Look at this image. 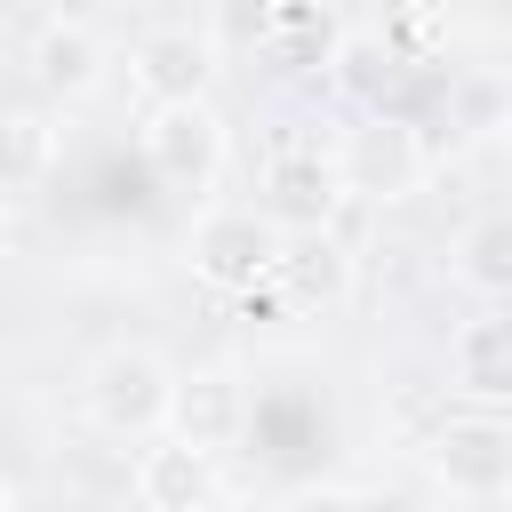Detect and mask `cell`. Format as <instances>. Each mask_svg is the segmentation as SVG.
Here are the masks:
<instances>
[{
    "label": "cell",
    "instance_id": "cell-10",
    "mask_svg": "<svg viewBox=\"0 0 512 512\" xmlns=\"http://www.w3.org/2000/svg\"><path fill=\"white\" fill-rule=\"evenodd\" d=\"M224 504V464L192 440H152L136 448V512H216Z\"/></svg>",
    "mask_w": 512,
    "mask_h": 512
},
{
    "label": "cell",
    "instance_id": "cell-2",
    "mask_svg": "<svg viewBox=\"0 0 512 512\" xmlns=\"http://www.w3.org/2000/svg\"><path fill=\"white\" fill-rule=\"evenodd\" d=\"M280 256H288V232H280L256 200H208V208H192V224H184V264H192V280L216 288V296H256V288H272V280H280Z\"/></svg>",
    "mask_w": 512,
    "mask_h": 512
},
{
    "label": "cell",
    "instance_id": "cell-14",
    "mask_svg": "<svg viewBox=\"0 0 512 512\" xmlns=\"http://www.w3.org/2000/svg\"><path fill=\"white\" fill-rule=\"evenodd\" d=\"M56 152H64V128H56L48 104H8V112H0V184H8L16 200H32V192L48 184Z\"/></svg>",
    "mask_w": 512,
    "mask_h": 512
},
{
    "label": "cell",
    "instance_id": "cell-4",
    "mask_svg": "<svg viewBox=\"0 0 512 512\" xmlns=\"http://www.w3.org/2000/svg\"><path fill=\"white\" fill-rule=\"evenodd\" d=\"M336 168H344V192L368 200V208H392V200H416L424 176H432V144L408 112H384L368 104L352 128H336Z\"/></svg>",
    "mask_w": 512,
    "mask_h": 512
},
{
    "label": "cell",
    "instance_id": "cell-6",
    "mask_svg": "<svg viewBox=\"0 0 512 512\" xmlns=\"http://www.w3.org/2000/svg\"><path fill=\"white\" fill-rule=\"evenodd\" d=\"M424 472L456 504H504L512 496V416H480V408L448 416L424 440Z\"/></svg>",
    "mask_w": 512,
    "mask_h": 512
},
{
    "label": "cell",
    "instance_id": "cell-1",
    "mask_svg": "<svg viewBox=\"0 0 512 512\" xmlns=\"http://www.w3.org/2000/svg\"><path fill=\"white\" fill-rule=\"evenodd\" d=\"M176 368L152 352V344H104L88 368H80V416L104 432V440H128V448H152L176 432Z\"/></svg>",
    "mask_w": 512,
    "mask_h": 512
},
{
    "label": "cell",
    "instance_id": "cell-11",
    "mask_svg": "<svg viewBox=\"0 0 512 512\" xmlns=\"http://www.w3.org/2000/svg\"><path fill=\"white\" fill-rule=\"evenodd\" d=\"M352 288H360V264H352V248H344L336 232L288 240L280 280H272V296H280L296 320H328V312H344V304H352Z\"/></svg>",
    "mask_w": 512,
    "mask_h": 512
},
{
    "label": "cell",
    "instance_id": "cell-3",
    "mask_svg": "<svg viewBox=\"0 0 512 512\" xmlns=\"http://www.w3.org/2000/svg\"><path fill=\"white\" fill-rule=\"evenodd\" d=\"M136 152H144V168H152L160 192H184V200L208 208V192L232 168V128H224L216 104H144Z\"/></svg>",
    "mask_w": 512,
    "mask_h": 512
},
{
    "label": "cell",
    "instance_id": "cell-5",
    "mask_svg": "<svg viewBox=\"0 0 512 512\" xmlns=\"http://www.w3.org/2000/svg\"><path fill=\"white\" fill-rule=\"evenodd\" d=\"M216 72H224L216 24L160 16V24H144L128 40V88L144 104H216Z\"/></svg>",
    "mask_w": 512,
    "mask_h": 512
},
{
    "label": "cell",
    "instance_id": "cell-13",
    "mask_svg": "<svg viewBox=\"0 0 512 512\" xmlns=\"http://www.w3.org/2000/svg\"><path fill=\"white\" fill-rule=\"evenodd\" d=\"M448 272H456V288H472L480 304H512V208L472 216V224L448 240Z\"/></svg>",
    "mask_w": 512,
    "mask_h": 512
},
{
    "label": "cell",
    "instance_id": "cell-7",
    "mask_svg": "<svg viewBox=\"0 0 512 512\" xmlns=\"http://www.w3.org/2000/svg\"><path fill=\"white\" fill-rule=\"evenodd\" d=\"M344 200H352V192H344L336 144H280V152L264 160V200H256V208H264V216H272L288 240L328 232Z\"/></svg>",
    "mask_w": 512,
    "mask_h": 512
},
{
    "label": "cell",
    "instance_id": "cell-8",
    "mask_svg": "<svg viewBox=\"0 0 512 512\" xmlns=\"http://www.w3.org/2000/svg\"><path fill=\"white\" fill-rule=\"evenodd\" d=\"M448 392L480 416H512V304H480L448 336Z\"/></svg>",
    "mask_w": 512,
    "mask_h": 512
},
{
    "label": "cell",
    "instance_id": "cell-9",
    "mask_svg": "<svg viewBox=\"0 0 512 512\" xmlns=\"http://www.w3.org/2000/svg\"><path fill=\"white\" fill-rule=\"evenodd\" d=\"M104 72H112V40H104L88 16H48V24L32 32V88H40L48 104L96 96Z\"/></svg>",
    "mask_w": 512,
    "mask_h": 512
},
{
    "label": "cell",
    "instance_id": "cell-12",
    "mask_svg": "<svg viewBox=\"0 0 512 512\" xmlns=\"http://www.w3.org/2000/svg\"><path fill=\"white\" fill-rule=\"evenodd\" d=\"M240 432H248V392H240V376H232V368H192V376L176 384V440L224 456Z\"/></svg>",
    "mask_w": 512,
    "mask_h": 512
},
{
    "label": "cell",
    "instance_id": "cell-15",
    "mask_svg": "<svg viewBox=\"0 0 512 512\" xmlns=\"http://www.w3.org/2000/svg\"><path fill=\"white\" fill-rule=\"evenodd\" d=\"M280 512H368V496L344 488V480H304V488L280 496Z\"/></svg>",
    "mask_w": 512,
    "mask_h": 512
}]
</instances>
